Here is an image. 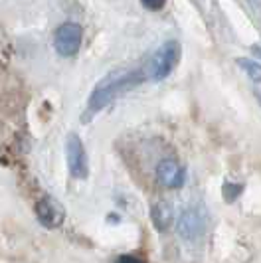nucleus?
Wrapping results in <instances>:
<instances>
[{
    "instance_id": "obj_9",
    "label": "nucleus",
    "mask_w": 261,
    "mask_h": 263,
    "mask_svg": "<svg viewBox=\"0 0 261 263\" xmlns=\"http://www.w3.org/2000/svg\"><path fill=\"white\" fill-rule=\"evenodd\" d=\"M239 66L248 71L253 81H261V64L253 62V60H239Z\"/></svg>"
},
{
    "instance_id": "obj_6",
    "label": "nucleus",
    "mask_w": 261,
    "mask_h": 263,
    "mask_svg": "<svg viewBox=\"0 0 261 263\" xmlns=\"http://www.w3.org/2000/svg\"><path fill=\"white\" fill-rule=\"evenodd\" d=\"M157 178L158 182L166 188H180L186 182V172L184 168L172 158L160 160L157 166Z\"/></svg>"
},
{
    "instance_id": "obj_7",
    "label": "nucleus",
    "mask_w": 261,
    "mask_h": 263,
    "mask_svg": "<svg viewBox=\"0 0 261 263\" xmlns=\"http://www.w3.org/2000/svg\"><path fill=\"white\" fill-rule=\"evenodd\" d=\"M36 216L46 228H58L64 222V208L53 198H42L36 204Z\"/></svg>"
},
{
    "instance_id": "obj_8",
    "label": "nucleus",
    "mask_w": 261,
    "mask_h": 263,
    "mask_svg": "<svg viewBox=\"0 0 261 263\" xmlns=\"http://www.w3.org/2000/svg\"><path fill=\"white\" fill-rule=\"evenodd\" d=\"M172 222V208L166 200H158L153 206V224L157 230H166Z\"/></svg>"
},
{
    "instance_id": "obj_3",
    "label": "nucleus",
    "mask_w": 261,
    "mask_h": 263,
    "mask_svg": "<svg viewBox=\"0 0 261 263\" xmlns=\"http://www.w3.org/2000/svg\"><path fill=\"white\" fill-rule=\"evenodd\" d=\"M65 158H67V166H69V172L73 178H87L89 162H87V155H85V146L76 133H71L65 141Z\"/></svg>"
},
{
    "instance_id": "obj_1",
    "label": "nucleus",
    "mask_w": 261,
    "mask_h": 263,
    "mask_svg": "<svg viewBox=\"0 0 261 263\" xmlns=\"http://www.w3.org/2000/svg\"><path fill=\"white\" fill-rule=\"evenodd\" d=\"M139 81L137 73H129V71H117V73H111L105 79H101L97 83V87L93 89L91 97H89V111H101L107 103H111L121 91L133 87L135 83Z\"/></svg>"
},
{
    "instance_id": "obj_4",
    "label": "nucleus",
    "mask_w": 261,
    "mask_h": 263,
    "mask_svg": "<svg viewBox=\"0 0 261 263\" xmlns=\"http://www.w3.org/2000/svg\"><path fill=\"white\" fill-rule=\"evenodd\" d=\"M81 46V28L76 22H65L53 34V48L64 58H73Z\"/></svg>"
},
{
    "instance_id": "obj_11",
    "label": "nucleus",
    "mask_w": 261,
    "mask_h": 263,
    "mask_svg": "<svg viewBox=\"0 0 261 263\" xmlns=\"http://www.w3.org/2000/svg\"><path fill=\"white\" fill-rule=\"evenodd\" d=\"M117 263H146L144 259H141V257H137V255H121L117 259Z\"/></svg>"
},
{
    "instance_id": "obj_2",
    "label": "nucleus",
    "mask_w": 261,
    "mask_h": 263,
    "mask_svg": "<svg viewBox=\"0 0 261 263\" xmlns=\"http://www.w3.org/2000/svg\"><path fill=\"white\" fill-rule=\"evenodd\" d=\"M178 60H180V44L176 40H169L153 53L146 67V76L157 81L169 78L170 71L178 66Z\"/></svg>"
},
{
    "instance_id": "obj_10",
    "label": "nucleus",
    "mask_w": 261,
    "mask_h": 263,
    "mask_svg": "<svg viewBox=\"0 0 261 263\" xmlns=\"http://www.w3.org/2000/svg\"><path fill=\"white\" fill-rule=\"evenodd\" d=\"M141 2H143L144 8H148V10H160L166 4V0H141Z\"/></svg>"
},
{
    "instance_id": "obj_5",
    "label": "nucleus",
    "mask_w": 261,
    "mask_h": 263,
    "mask_svg": "<svg viewBox=\"0 0 261 263\" xmlns=\"http://www.w3.org/2000/svg\"><path fill=\"white\" fill-rule=\"evenodd\" d=\"M176 230L186 241H198L204 236V216L196 208H188L180 214V218L176 222Z\"/></svg>"
}]
</instances>
